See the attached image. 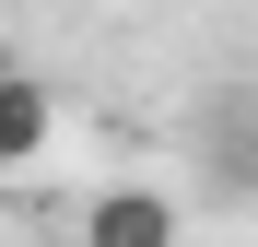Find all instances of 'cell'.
<instances>
[{
    "label": "cell",
    "instance_id": "3",
    "mask_svg": "<svg viewBox=\"0 0 258 247\" xmlns=\"http://www.w3.org/2000/svg\"><path fill=\"white\" fill-rule=\"evenodd\" d=\"M211 188L258 200V118H211Z\"/></svg>",
    "mask_w": 258,
    "mask_h": 247
},
{
    "label": "cell",
    "instance_id": "2",
    "mask_svg": "<svg viewBox=\"0 0 258 247\" xmlns=\"http://www.w3.org/2000/svg\"><path fill=\"white\" fill-rule=\"evenodd\" d=\"M47 141H59V94L12 59V71H0V177H12V165H35Z\"/></svg>",
    "mask_w": 258,
    "mask_h": 247
},
{
    "label": "cell",
    "instance_id": "4",
    "mask_svg": "<svg viewBox=\"0 0 258 247\" xmlns=\"http://www.w3.org/2000/svg\"><path fill=\"white\" fill-rule=\"evenodd\" d=\"M12 59H24V47H12V24H0V71H12Z\"/></svg>",
    "mask_w": 258,
    "mask_h": 247
},
{
    "label": "cell",
    "instance_id": "1",
    "mask_svg": "<svg viewBox=\"0 0 258 247\" xmlns=\"http://www.w3.org/2000/svg\"><path fill=\"white\" fill-rule=\"evenodd\" d=\"M176 200H164V188H94V200H82V235H94V247H176Z\"/></svg>",
    "mask_w": 258,
    "mask_h": 247
}]
</instances>
